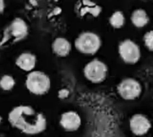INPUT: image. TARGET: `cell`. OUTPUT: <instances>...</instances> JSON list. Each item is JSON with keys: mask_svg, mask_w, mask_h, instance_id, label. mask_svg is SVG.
<instances>
[{"mask_svg": "<svg viewBox=\"0 0 153 137\" xmlns=\"http://www.w3.org/2000/svg\"><path fill=\"white\" fill-rule=\"evenodd\" d=\"M60 124L68 132H73L78 130L81 124V119L75 111H67L61 115Z\"/></svg>", "mask_w": 153, "mask_h": 137, "instance_id": "9c48e42d", "label": "cell"}, {"mask_svg": "<svg viewBox=\"0 0 153 137\" xmlns=\"http://www.w3.org/2000/svg\"><path fill=\"white\" fill-rule=\"evenodd\" d=\"M16 81L13 76L5 74L0 78V88L4 91H10L15 86Z\"/></svg>", "mask_w": 153, "mask_h": 137, "instance_id": "9a60e30c", "label": "cell"}, {"mask_svg": "<svg viewBox=\"0 0 153 137\" xmlns=\"http://www.w3.org/2000/svg\"><path fill=\"white\" fill-rule=\"evenodd\" d=\"M8 32L13 38V42H19L28 35V27L23 19L16 18L8 27Z\"/></svg>", "mask_w": 153, "mask_h": 137, "instance_id": "ba28073f", "label": "cell"}, {"mask_svg": "<svg viewBox=\"0 0 153 137\" xmlns=\"http://www.w3.org/2000/svg\"><path fill=\"white\" fill-rule=\"evenodd\" d=\"M85 77L92 83L99 84L105 80L108 74V67L104 62L98 59L93 60L84 67Z\"/></svg>", "mask_w": 153, "mask_h": 137, "instance_id": "277c9868", "label": "cell"}, {"mask_svg": "<svg viewBox=\"0 0 153 137\" xmlns=\"http://www.w3.org/2000/svg\"><path fill=\"white\" fill-rule=\"evenodd\" d=\"M144 42L149 50L153 51V30L146 33L144 36Z\"/></svg>", "mask_w": 153, "mask_h": 137, "instance_id": "2e32d148", "label": "cell"}, {"mask_svg": "<svg viewBox=\"0 0 153 137\" xmlns=\"http://www.w3.org/2000/svg\"><path fill=\"white\" fill-rule=\"evenodd\" d=\"M75 11L81 17L88 13L94 17H97L102 12V8L91 0H80L76 3Z\"/></svg>", "mask_w": 153, "mask_h": 137, "instance_id": "30bf717a", "label": "cell"}, {"mask_svg": "<svg viewBox=\"0 0 153 137\" xmlns=\"http://www.w3.org/2000/svg\"><path fill=\"white\" fill-rule=\"evenodd\" d=\"M36 56L31 52H24L19 55L16 60V65L21 70L30 72L36 67Z\"/></svg>", "mask_w": 153, "mask_h": 137, "instance_id": "8fae6325", "label": "cell"}, {"mask_svg": "<svg viewBox=\"0 0 153 137\" xmlns=\"http://www.w3.org/2000/svg\"><path fill=\"white\" fill-rule=\"evenodd\" d=\"M117 92L123 99L132 100L138 98L142 92L140 84L134 78H126L117 86Z\"/></svg>", "mask_w": 153, "mask_h": 137, "instance_id": "8992f818", "label": "cell"}, {"mask_svg": "<svg viewBox=\"0 0 153 137\" xmlns=\"http://www.w3.org/2000/svg\"><path fill=\"white\" fill-rule=\"evenodd\" d=\"M102 41L99 35L91 32L81 33L76 38L75 46L79 52L87 55H94L100 50Z\"/></svg>", "mask_w": 153, "mask_h": 137, "instance_id": "3957f363", "label": "cell"}, {"mask_svg": "<svg viewBox=\"0 0 153 137\" xmlns=\"http://www.w3.org/2000/svg\"><path fill=\"white\" fill-rule=\"evenodd\" d=\"M1 120H2V118H1V116H0V123H1Z\"/></svg>", "mask_w": 153, "mask_h": 137, "instance_id": "ac0fdd59", "label": "cell"}, {"mask_svg": "<svg viewBox=\"0 0 153 137\" xmlns=\"http://www.w3.org/2000/svg\"><path fill=\"white\" fill-rule=\"evenodd\" d=\"M130 128L135 135L143 136L146 135L151 129V123L145 116L136 114L130 120Z\"/></svg>", "mask_w": 153, "mask_h": 137, "instance_id": "52a82bcc", "label": "cell"}, {"mask_svg": "<svg viewBox=\"0 0 153 137\" xmlns=\"http://www.w3.org/2000/svg\"><path fill=\"white\" fill-rule=\"evenodd\" d=\"M7 119L13 128L27 135L42 133L47 127L44 114L28 105L16 106L9 112Z\"/></svg>", "mask_w": 153, "mask_h": 137, "instance_id": "6da1fadb", "label": "cell"}, {"mask_svg": "<svg viewBox=\"0 0 153 137\" xmlns=\"http://www.w3.org/2000/svg\"><path fill=\"white\" fill-rule=\"evenodd\" d=\"M51 79L45 72L33 70L27 75L25 85L28 91L34 95L41 96L47 93L51 88Z\"/></svg>", "mask_w": 153, "mask_h": 137, "instance_id": "7a4b0ae2", "label": "cell"}, {"mask_svg": "<svg viewBox=\"0 0 153 137\" xmlns=\"http://www.w3.org/2000/svg\"><path fill=\"white\" fill-rule=\"evenodd\" d=\"M5 10V1L4 0H0V13L4 12Z\"/></svg>", "mask_w": 153, "mask_h": 137, "instance_id": "e0dca14e", "label": "cell"}, {"mask_svg": "<svg viewBox=\"0 0 153 137\" xmlns=\"http://www.w3.org/2000/svg\"><path fill=\"white\" fill-rule=\"evenodd\" d=\"M131 21L133 25L136 27H143L149 21V18L144 10L138 9L133 12L131 15Z\"/></svg>", "mask_w": 153, "mask_h": 137, "instance_id": "4fadbf2b", "label": "cell"}, {"mask_svg": "<svg viewBox=\"0 0 153 137\" xmlns=\"http://www.w3.org/2000/svg\"><path fill=\"white\" fill-rule=\"evenodd\" d=\"M118 52L123 61L129 64H134L140 58L139 46L131 40H125L120 43Z\"/></svg>", "mask_w": 153, "mask_h": 137, "instance_id": "5b68a950", "label": "cell"}, {"mask_svg": "<svg viewBox=\"0 0 153 137\" xmlns=\"http://www.w3.org/2000/svg\"><path fill=\"white\" fill-rule=\"evenodd\" d=\"M125 18L122 12L117 11L115 12L110 18V25L114 28L119 29L124 25Z\"/></svg>", "mask_w": 153, "mask_h": 137, "instance_id": "5bb4252c", "label": "cell"}, {"mask_svg": "<svg viewBox=\"0 0 153 137\" xmlns=\"http://www.w3.org/2000/svg\"><path fill=\"white\" fill-rule=\"evenodd\" d=\"M52 50L56 56L66 57L71 50V44L66 38L62 37L56 38L52 43Z\"/></svg>", "mask_w": 153, "mask_h": 137, "instance_id": "7c38bea8", "label": "cell"}]
</instances>
